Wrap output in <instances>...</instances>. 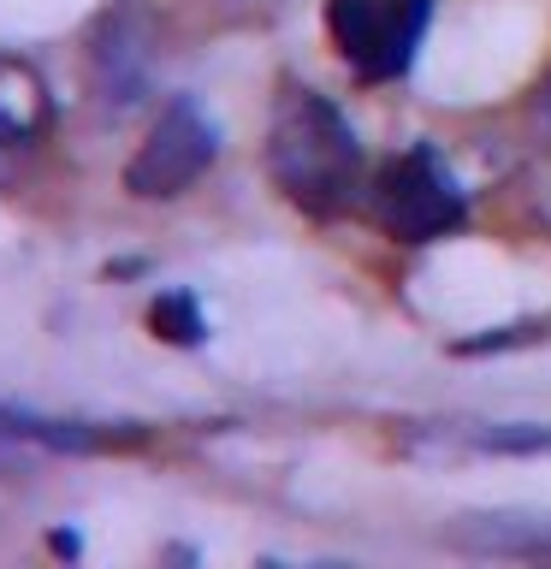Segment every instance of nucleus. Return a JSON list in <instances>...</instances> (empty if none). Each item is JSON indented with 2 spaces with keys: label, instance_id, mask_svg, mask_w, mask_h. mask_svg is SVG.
Segmentation results:
<instances>
[{
  "label": "nucleus",
  "instance_id": "1",
  "mask_svg": "<svg viewBox=\"0 0 551 569\" xmlns=\"http://www.w3.org/2000/svg\"><path fill=\"white\" fill-rule=\"evenodd\" d=\"M362 137L344 107L309 83H284L267 119V172L302 213H344L362 196Z\"/></svg>",
  "mask_w": 551,
  "mask_h": 569
},
{
  "label": "nucleus",
  "instance_id": "2",
  "mask_svg": "<svg viewBox=\"0 0 551 569\" xmlns=\"http://www.w3.org/2000/svg\"><path fill=\"white\" fill-rule=\"evenodd\" d=\"M368 208L380 220L385 238L398 243H439L462 231L469 220V190H462L457 167L444 160L433 142H409L391 160H380L368 184Z\"/></svg>",
  "mask_w": 551,
  "mask_h": 569
},
{
  "label": "nucleus",
  "instance_id": "3",
  "mask_svg": "<svg viewBox=\"0 0 551 569\" xmlns=\"http://www.w3.org/2000/svg\"><path fill=\"white\" fill-rule=\"evenodd\" d=\"M433 30V0H327V42L362 83L409 78Z\"/></svg>",
  "mask_w": 551,
  "mask_h": 569
},
{
  "label": "nucleus",
  "instance_id": "4",
  "mask_svg": "<svg viewBox=\"0 0 551 569\" xmlns=\"http://www.w3.org/2000/svg\"><path fill=\"white\" fill-rule=\"evenodd\" d=\"M220 160V124L196 96H172L154 113L149 137L137 142V154L124 160V190L137 202H178L196 190Z\"/></svg>",
  "mask_w": 551,
  "mask_h": 569
},
{
  "label": "nucleus",
  "instance_id": "5",
  "mask_svg": "<svg viewBox=\"0 0 551 569\" xmlns=\"http://www.w3.org/2000/svg\"><path fill=\"white\" fill-rule=\"evenodd\" d=\"M53 131V89L30 60L0 53V184H12L18 172L42 154Z\"/></svg>",
  "mask_w": 551,
  "mask_h": 569
},
{
  "label": "nucleus",
  "instance_id": "6",
  "mask_svg": "<svg viewBox=\"0 0 551 569\" xmlns=\"http://www.w3.org/2000/svg\"><path fill=\"white\" fill-rule=\"evenodd\" d=\"M444 540L474 558H522L551 563V505H510V510H469L444 522Z\"/></svg>",
  "mask_w": 551,
  "mask_h": 569
},
{
  "label": "nucleus",
  "instance_id": "7",
  "mask_svg": "<svg viewBox=\"0 0 551 569\" xmlns=\"http://www.w3.org/2000/svg\"><path fill=\"white\" fill-rule=\"evenodd\" d=\"M0 433L24 439V445H48V451H131L142 445V427L124 421H78V416H42V409H0Z\"/></svg>",
  "mask_w": 551,
  "mask_h": 569
},
{
  "label": "nucleus",
  "instance_id": "8",
  "mask_svg": "<svg viewBox=\"0 0 551 569\" xmlns=\"http://www.w3.org/2000/svg\"><path fill=\"white\" fill-rule=\"evenodd\" d=\"M439 445L474 457H551V421H444Z\"/></svg>",
  "mask_w": 551,
  "mask_h": 569
},
{
  "label": "nucleus",
  "instance_id": "9",
  "mask_svg": "<svg viewBox=\"0 0 551 569\" xmlns=\"http://www.w3.org/2000/svg\"><path fill=\"white\" fill-rule=\"evenodd\" d=\"M142 60H149V48H142V24L131 12L107 18V42L96 48V66H101V89H113L119 101H137L142 89ZM107 96V101H113Z\"/></svg>",
  "mask_w": 551,
  "mask_h": 569
},
{
  "label": "nucleus",
  "instance_id": "10",
  "mask_svg": "<svg viewBox=\"0 0 551 569\" xmlns=\"http://www.w3.org/2000/svg\"><path fill=\"white\" fill-rule=\"evenodd\" d=\"M149 327H154V338H167V345H202L208 320H202L190 291H160L149 302Z\"/></svg>",
  "mask_w": 551,
  "mask_h": 569
},
{
  "label": "nucleus",
  "instance_id": "11",
  "mask_svg": "<svg viewBox=\"0 0 551 569\" xmlns=\"http://www.w3.org/2000/svg\"><path fill=\"white\" fill-rule=\"evenodd\" d=\"M533 124H540L545 142H551V78L540 83V96H533Z\"/></svg>",
  "mask_w": 551,
  "mask_h": 569
}]
</instances>
